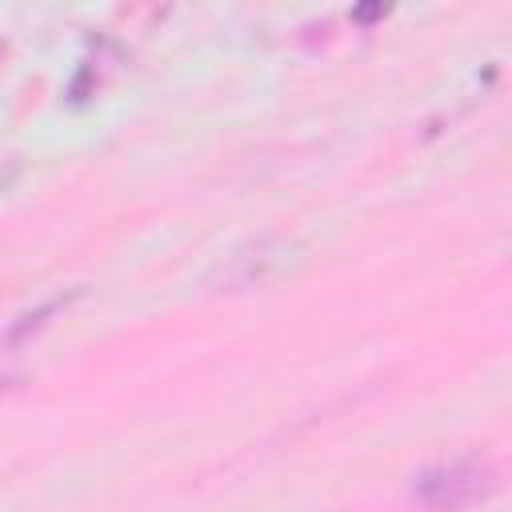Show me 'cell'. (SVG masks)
Instances as JSON below:
<instances>
[{"instance_id": "obj_1", "label": "cell", "mask_w": 512, "mask_h": 512, "mask_svg": "<svg viewBox=\"0 0 512 512\" xmlns=\"http://www.w3.org/2000/svg\"><path fill=\"white\" fill-rule=\"evenodd\" d=\"M492 488V472H488V464H480V460H452V464H444V468H432V472H424L420 476V484H416V492H420V500H428V504H464V500H472V496H480V492H488Z\"/></svg>"}]
</instances>
